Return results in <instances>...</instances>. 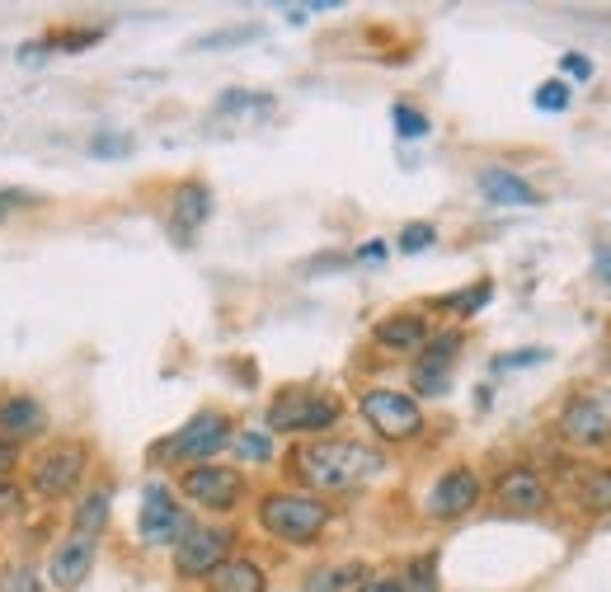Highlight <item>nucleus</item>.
<instances>
[{"instance_id": "obj_8", "label": "nucleus", "mask_w": 611, "mask_h": 592, "mask_svg": "<svg viewBox=\"0 0 611 592\" xmlns=\"http://www.w3.org/2000/svg\"><path fill=\"white\" fill-rule=\"evenodd\" d=\"M226 555H230V532H221V526H203V532H188L179 541L175 569L184 579H213L226 564Z\"/></svg>"}, {"instance_id": "obj_23", "label": "nucleus", "mask_w": 611, "mask_h": 592, "mask_svg": "<svg viewBox=\"0 0 611 592\" xmlns=\"http://www.w3.org/2000/svg\"><path fill=\"white\" fill-rule=\"evenodd\" d=\"M414 386L424 391V395H447V386H452V367L418 363V367H414Z\"/></svg>"}, {"instance_id": "obj_12", "label": "nucleus", "mask_w": 611, "mask_h": 592, "mask_svg": "<svg viewBox=\"0 0 611 592\" xmlns=\"http://www.w3.org/2000/svg\"><path fill=\"white\" fill-rule=\"evenodd\" d=\"M90 569H95V536H80L71 532L67 541H61L52 550V560H48V579L61 588V592H71L90 579Z\"/></svg>"}, {"instance_id": "obj_9", "label": "nucleus", "mask_w": 611, "mask_h": 592, "mask_svg": "<svg viewBox=\"0 0 611 592\" xmlns=\"http://www.w3.org/2000/svg\"><path fill=\"white\" fill-rule=\"evenodd\" d=\"M137 526H141V541H146V545H170V541H184L188 532H194V526H188V517H184V507L170 499V490H165V484H151V490H146V503H141Z\"/></svg>"}, {"instance_id": "obj_22", "label": "nucleus", "mask_w": 611, "mask_h": 592, "mask_svg": "<svg viewBox=\"0 0 611 592\" xmlns=\"http://www.w3.org/2000/svg\"><path fill=\"white\" fill-rule=\"evenodd\" d=\"M494 296V287L490 283H475V287H466V292H452V296H442V306L447 310H461V315H475L484 302Z\"/></svg>"}, {"instance_id": "obj_4", "label": "nucleus", "mask_w": 611, "mask_h": 592, "mask_svg": "<svg viewBox=\"0 0 611 592\" xmlns=\"http://www.w3.org/2000/svg\"><path fill=\"white\" fill-rule=\"evenodd\" d=\"M363 418L376 428V437H386V442H410L424 433V410H418L405 391H386V386L363 391Z\"/></svg>"}, {"instance_id": "obj_14", "label": "nucleus", "mask_w": 611, "mask_h": 592, "mask_svg": "<svg viewBox=\"0 0 611 592\" xmlns=\"http://www.w3.org/2000/svg\"><path fill=\"white\" fill-rule=\"evenodd\" d=\"M43 428H48V414H43V405H38L33 395H10V399H0V437L24 442V437H38Z\"/></svg>"}, {"instance_id": "obj_6", "label": "nucleus", "mask_w": 611, "mask_h": 592, "mask_svg": "<svg viewBox=\"0 0 611 592\" xmlns=\"http://www.w3.org/2000/svg\"><path fill=\"white\" fill-rule=\"evenodd\" d=\"M184 494L207 513H230L245 499V475L230 471V465H194L184 475Z\"/></svg>"}, {"instance_id": "obj_11", "label": "nucleus", "mask_w": 611, "mask_h": 592, "mask_svg": "<svg viewBox=\"0 0 611 592\" xmlns=\"http://www.w3.org/2000/svg\"><path fill=\"white\" fill-rule=\"evenodd\" d=\"M475 503H480V475H475V471H447V475L433 484L428 513H433L437 522H452V517H466Z\"/></svg>"}, {"instance_id": "obj_29", "label": "nucleus", "mask_w": 611, "mask_h": 592, "mask_svg": "<svg viewBox=\"0 0 611 592\" xmlns=\"http://www.w3.org/2000/svg\"><path fill=\"white\" fill-rule=\"evenodd\" d=\"M95 38H99L95 29H71V33H52L48 42H52V48H90Z\"/></svg>"}, {"instance_id": "obj_26", "label": "nucleus", "mask_w": 611, "mask_h": 592, "mask_svg": "<svg viewBox=\"0 0 611 592\" xmlns=\"http://www.w3.org/2000/svg\"><path fill=\"white\" fill-rule=\"evenodd\" d=\"M536 109H545V114L569 109V85L564 80H545L541 90H536Z\"/></svg>"}, {"instance_id": "obj_37", "label": "nucleus", "mask_w": 611, "mask_h": 592, "mask_svg": "<svg viewBox=\"0 0 611 592\" xmlns=\"http://www.w3.org/2000/svg\"><path fill=\"white\" fill-rule=\"evenodd\" d=\"M414 583L424 588V592H433V560H418L414 564Z\"/></svg>"}, {"instance_id": "obj_21", "label": "nucleus", "mask_w": 611, "mask_h": 592, "mask_svg": "<svg viewBox=\"0 0 611 592\" xmlns=\"http://www.w3.org/2000/svg\"><path fill=\"white\" fill-rule=\"evenodd\" d=\"M104 522H109V494L95 490V494L80 499V507H76V532L80 536H99Z\"/></svg>"}, {"instance_id": "obj_39", "label": "nucleus", "mask_w": 611, "mask_h": 592, "mask_svg": "<svg viewBox=\"0 0 611 592\" xmlns=\"http://www.w3.org/2000/svg\"><path fill=\"white\" fill-rule=\"evenodd\" d=\"M598 278H607V283H611V245H607V249H598Z\"/></svg>"}, {"instance_id": "obj_5", "label": "nucleus", "mask_w": 611, "mask_h": 592, "mask_svg": "<svg viewBox=\"0 0 611 592\" xmlns=\"http://www.w3.org/2000/svg\"><path fill=\"white\" fill-rule=\"evenodd\" d=\"M230 442V418L221 410H203L184 423V428L165 442V456H175V461H207L213 452H221Z\"/></svg>"}, {"instance_id": "obj_40", "label": "nucleus", "mask_w": 611, "mask_h": 592, "mask_svg": "<svg viewBox=\"0 0 611 592\" xmlns=\"http://www.w3.org/2000/svg\"><path fill=\"white\" fill-rule=\"evenodd\" d=\"M357 592H405V588H400V583H363Z\"/></svg>"}, {"instance_id": "obj_34", "label": "nucleus", "mask_w": 611, "mask_h": 592, "mask_svg": "<svg viewBox=\"0 0 611 592\" xmlns=\"http://www.w3.org/2000/svg\"><path fill=\"white\" fill-rule=\"evenodd\" d=\"M259 29H226V33H213V38H203V48H226V42H245V38H255Z\"/></svg>"}, {"instance_id": "obj_28", "label": "nucleus", "mask_w": 611, "mask_h": 592, "mask_svg": "<svg viewBox=\"0 0 611 592\" xmlns=\"http://www.w3.org/2000/svg\"><path fill=\"white\" fill-rule=\"evenodd\" d=\"M433 240H437V230H433L428 221H414V226H405V230H400V249H405V254L428 249Z\"/></svg>"}, {"instance_id": "obj_36", "label": "nucleus", "mask_w": 611, "mask_h": 592, "mask_svg": "<svg viewBox=\"0 0 611 592\" xmlns=\"http://www.w3.org/2000/svg\"><path fill=\"white\" fill-rule=\"evenodd\" d=\"M0 588H6V592H38V588L29 583V574H24V569H10V574H6V583H0Z\"/></svg>"}, {"instance_id": "obj_16", "label": "nucleus", "mask_w": 611, "mask_h": 592, "mask_svg": "<svg viewBox=\"0 0 611 592\" xmlns=\"http://www.w3.org/2000/svg\"><path fill=\"white\" fill-rule=\"evenodd\" d=\"M372 338H376V344H382V348L414 353L418 344H428V325H424V315L405 310V315H386V320L372 329Z\"/></svg>"}, {"instance_id": "obj_24", "label": "nucleus", "mask_w": 611, "mask_h": 592, "mask_svg": "<svg viewBox=\"0 0 611 592\" xmlns=\"http://www.w3.org/2000/svg\"><path fill=\"white\" fill-rule=\"evenodd\" d=\"M391 118H395V132L400 137H428V118L418 114V109H410V103H395Z\"/></svg>"}, {"instance_id": "obj_3", "label": "nucleus", "mask_w": 611, "mask_h": 592, "mask_svg": "<svg viewBox=\"0 0 611 592\" xmlns=\"http://www.w3.org/2000/svg\"><path fill=\"white\" fill-rule=\"evenodd\" d=\"M344 414V405L325 391H283L268 405V428L273 433H325Z\"/></svg>"}, {"instance_id": "obj_17", "label": "nucleus", "mask_w": 611, "mask_h": 592, "mask_svg": "<svg viewBox=\"0 0 611 592\" xmlns=\"http://www.w3.org/2000/svg\"><path fill=\"white\" fill-rule=\"evenodd\" d=\"M480 188H484V198L499 203V207H536V188L522 184L518 175H509V169H484Z\"/></svg>"}, {"instance_id": "obj_32", "label": "nucleus", "mask_w": 611, "mask_h": 592, "mask_svg": "<svg viewBox=\"0 0 611 592\" xmlns=\"http://www.w3.org/2000/svg\"><path fill=\"white\" fill-rule=\"evenodd\" d=\"M14 465H19V442L0 437V480H10V475H14Z\"/></svg>"}, {"instance_id": "obj_13", "label": "nucleus", "mask_w": 611, "mask_h": 592, "mask_svg": "<svg viewBox=\"0 0 611 592\" xmlns=\"http://www.w3.org/2000/svg\"><path fill=\"white\" fill-rule=\"evenodd\" d=\"M494 499L513 513H541L545 507V480L532 471V465H509L499 480H494Z\"/></svg>"}, {"instance_id": "obj_7", "label": "nucleus", "mask_w": 611, "mask_h": 592, "mask_svg": "<svg viewBox=\"0 0 611 592\" xmlns=\"http://www.w3.org/2000/svg\"><path fill=\"white\" fill-rule=\"evenodd\" d=\"M80 475H86V447L80 442H57L33 465V490L43 499H67L80 484Z\"/></svg>"}, {"instance_id": "obj_31", "label": "nucleus", "mask_w": 611, "mask_h": 592, "mask_svg": "<svg viewBox=\"0 0 611 592\" xmlns=\"http://www.w3.org/2000/svg\"><path fill=\"white\" fill-rule=\"evenodd\" d=\"M14 507H24V490L14 480H0V513H14Z\"/></svg>"}, {"instance_id": "obj_1", "label": "nucleus", "mask_w": 611, "mask_h": 592, "mask_svg": "<svg viewBox=\"0 0 611 592\" xmlns=\"http://www.w3.org/2000/svg\"><path fill=\"white\" fill-rule=\"evenodd\" d=\"M292 465L315 484V490H357V484H367L376 471H382V452L363 447V442H311V447H302L297 456H292Z\"/></svg>"}, {"instance_id": "obj_30", "label": "nucleus", "mask_w": 611, "mask_h": 592, "mask_svg": "<svg viewBox=\"0 0 611 592\" xmlns=\"http://www.w3.org/2000/svg\"><path fill=\"white\" fill-rule=\"evenodd\" d=\"M90 151L95 156H122V151H132V137H95Z\"/></svg>"}, {"instance_id": "obj_18", "label": "nucleus", "mask_w": 611, "mask_h": 592, "mask_svg": "<svg viewBox=\"0 0 611 592\" xmlns=\"http://www.w3.org/2000/svg\"><path fill=\"white\" fill-rule=\"evenodd\" d=\"M213 592H264V569L255 560H226L213 579H207Z\"/></svg>"}, {"instance_id": "obj_27", "label": "nucleus", "mask_w": 611, "mask_h": 592, "mask_svg": "<svg viewBox=\"0 0 611 592\" xmlns=\"http://www.w3.org/2000/svg\"><path fill=\"white\" fill-rule=\"evenodd\" d=\"M456 348H461V334L452 329V334H437L433 344H428V353H424V363H437V367H452V357H456Z\"/></svg>"}, {"instance_id": "obj_2", "label": "nucleus", "mask_w": 611, "mask_h": 592, "mask_svg": "<svg viewBox=\"0 0 611 592\" xmlns=\"http://www.w3.org/2000/svg\"><path fill=\"white\" fill-rule=\"evenodd\" d=\"M259 522L268 536H278L287 545H311L315 536L325 532L329 522V503H321L315 494H292V490H278L259 503Z\"/></svg>"}, {"instance_id": "obj_35", "label": "nucleus", "mask_w": 611, "mask_h": 592, "mask_svg": "<svg viewBox=\"0 0 611 592\" xmlns=\"http://www.w3.org/2000/svg\"><path fill=\"white\" fill-rule=\"evenodd\" d=\"M526 363H545V348H526V353H518V357H499L503 372H509V367H526Z\"/></svg>"}, {"instance_id": "obj_20", "label": "nucleus", "mask_w": 611, "mask_h": 592, "mask_svg": "<svg viewBox=\"0 0 611 592\" xmlns=\"http://www.w3.org/2000/svg\"><path fill=\"white\" fill-rule=\"evenodd\" d=\"M579 503L588 513H611V471H588L579 480Z\"/></svg>"}, {"instance_id": "obj_19", "label": "nucleus", "mask_w": 611, "mask_h": 592, "mask_svg": "<svg viewBox=\"0 0 611 592\" xmlns=\"http://www.w3.org/2000/svg\"><path fill=\"white\" fill-rule=\"evenodd\" d=\"M363 564H334V569H321V574L306 579V592H357L363 588Z\"/></svg>"}, {"instance_id": "obj_38", "label": "nucleus", "mask_w": 611, "mask_h": 592, "mask_svg": "<svg viewBox=\"0 0 611 592\" xmlns=\"http://www.w3.org/2000/svg\"><path fill=\"white\" fill-rule=\"evenodd\" d=\"M564 71L574 76V80H588V76H593V67H588L583 57H564Z\"/></svg>"}, {"instance_id": "obj_15", "label": "nucleus", "mask_w": 611, "mask_h": 592, "mask_svg": "<svg viewBox=\"0 0 611 592\" xmlns=\"http://www.w3.org/2000/svg\"><path fill=\"white\" fill-rule=\"evenodd\" d=\"M207 211H213V194H207L203 184H179L175 188V198H170V221H175V230L179 236H194V230L207 221Z\"/></svg>"}, {"instance_id": "obj_25", "label": "nucleus", "mask_w": 611, "mask_h": 592, "mask_svg": "<svg viewBox=\"0 0 611 592\" xmlns=\"http://www.w3.org/2000/svg\"><path fill=\"white\" fill-rule=\"evenodd\" d=\"M230 442H236L240 461H268V456H273V442H268V433H236Z\"/></svg>"}, {"instance_id": "obj_10", "label": "nucleus", "mask_w": 611, "mask_h": 592, "mask_svg": "<svg viewBox=\"0 0 611 592\" xmlns=\"http://www.w3.org/2000/svg\"><path fill=\"white\" fill-rule=\"evenodd\" d=\"M560 433L579 447H598V442L611 437V399L602 395H574L560 414Z\"/></svg>"}, {"instance_id": "obj_33", "label": "nucleus", "mask_w": 611, "mask_h": 592, "mask_svg": "<svg viewBox=\"0 0 611 592\" xmlns=\"http://www.w3.org/2000/svg\"><path fill=\"white\" fill-rule=\"evenodd\" d=\"M19 207H29V194H19V188H0V221L10 217V211Z\"/></svg>"}]
</instances>
